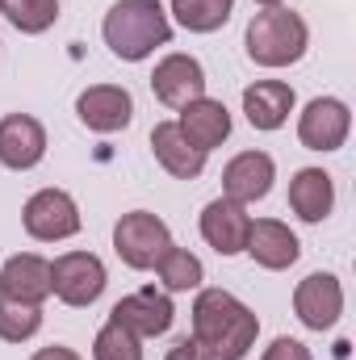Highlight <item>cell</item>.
I'll list each match as a JSON object with an SVG mask.
<instances>
[{"mask_svg":"<svg viewBox=\"0 0 356 360\" xmlns=\"http://www.w3.org/2000/svg\"><path fill=\"white\" fill-rule=\"evenodd\" d=\"M168 38H172V25L155 0H122L105 13V42L117 59L139 63Z\"/></svg>","mask_w":356,"mask_h":360,"instance_id":"obj_2","label":"cell"},{"mask_svg":"<svg viewBox=\"0 0 356 360\" xmlns=\"http://www.w3.org/2000/svg\"><path fill=\"white\" fill-rule=\"evenodd\" d=\"M155 269H160L164 285H168L172 293H184V289H197V285H201V260L189 256L184 248H168V256H164Z\"/></svg>","mask_w":356,"mask_h":360,"instance_id":"obj_25","label":"cell"},{"mask_svg":"<svg viewBox=\"0 0 356 360\" xmlns=\"http://www.w3.org/2000/svg\"><path fill=\"white\" fill-rule=\"evenodd\" d=\"M76 113L89 130L101 134H113V130H126L130 126V113H134V101L126 89H113V84H96V89L80 92L76 101Z\"/></svg>","mask_w":356,"mask_h":360,"instance_id":"obj_12","label":"cell"},{"mask_svg":"<svg viewBox=\"0 0 356 360\" xmlns=\"http://www.w3.org/2000/svg\"><path fill=\"white\" fill-rule=\"evenodd\" d=\"M180 134L197 147V151H214L227 134H231V113L222 101H210V96H197L180 109Z\"/></svg>","mask_w":356,"mask_h":360,"instance_id":"obj_14","label":"cell"},{"mask_svg":"<svg viewBox=\"0 0 356 360\" xmlns=\"http://www.w3.org/2000/svg\"><path fill=\"white\" fill-rule=\"evenodd\" d=\"M256 331H260L256 314L227 289H205L193 302V340L210 348L214 360H243L256 344Z\"/></svg>","mask_w":356,"mask_h":360,"instance_id":"obj_1","label":"cell"},{"mask_svg":"<svg viewBox=\"0 0 356 360\" xmlns=\"http://www.w3.org/2000/svg\"><path fill=\"white\" fill-rule=\"evenodd\" d=\"M151 89H155V96H160L164 105L184 109L189 101L205 96V72H201V63H197L193 55H168V59L155 68Z\"/></svg>","mask_w":356,"mask_h":360,"instance_id":"obj_11","label":"cell"},{"mask_svg":"<svg viewBox=\"0 0 356 360\" xmlns=\"http://www.w3.org/2000/svg\"><path fill=\"white\" fill-rule=\"evenodd\" d=\"M289 109H293V89L281 84V80H260V84H252V89L243 92V113H248V122L256 130L285 126Z\"/></svg>","mask_w":356,"mask_h":360,"instance_id":"obj_20","label":"cell"},{"mask_svg":"<svg viewBox=\"0 0 356 360\" xmlns=\"http://www.w3.org/2000/svg\"><path fill=\"white\" fill-rule=\"evenodd\" d=\"M306 51V21L289 8H265L248 25V55L265 68L298 63Z\"/></svg>","mask_w":356,"mask_h":360,"instance_id":"obj_3","label":"cell"},{"mask_svg":"<svg viewBox=\"0 0 356 360\" xmlns=\"http://www.w3.org/2000/svg\"><path fill=\"white\" fill-rule=\"evenodd\" d=\"M25 231L42 243L72 239L80 231V210L63 188H42L25 201Z\"/></svg>","mask_w":356,"mask_h":360,"instance_id":"obj_6","label":"cell"},{"mask_svg":"<svg viewBox=\"0 0 356 360\" xmlns=\"http://www.w3.org/2000/svg\"><path fill=\"white\" fill-rule=\"evenodd\" d=\"M256 4H268V8H276V4H281V0H256Z\"/></svg>","mask_w":356,"mask_h":360,"instance_id":"obj_29","label":"cell"},{"mask_svg":"<svg viewBox=\"0 0 356 360\" xmlns=\"http://www.w3.org/2000/svg\"><path fill=\"white\" fill-rule=\"evenodd\" d=\"M248 226H252V218L243 214V205H235V201H227V197L210 201L205 214H201V235H205V243H210L218 256H235V252H243V243H248Z\"/></svg>","mask_w":356,"mask_h":360,"instance_id":"obj_13","label":"cell"},{"mask_svg":"<svg viewBox=\"0 0 356 360\" xmlns=\"http://www.w3.org/2000/svg\"><path fill=\"white\" fill-rule=\"evenodd\" d=\"M105 289V264L92 252H68L51 264V293L68 306H92Z\"/></svg>","mask_w":356,"mask_h":360,"instance_id":"obj_5","label":"cell"},{"mask_svg":"<svg viewBox=\"0 0 356 360\" xmlns=\"http://www.w3.org/2000/svg\"><path fill=\"white\" fill-rule=\"evenodd\" d=\"M113 248H117V256L130 269H155L168 256L172 235H168V226L155 214L134 210V214H122V222L113 226Z\"/></svg>","mask_w":356,"mask_h":360,"instance_id":"obj_4","label":"cell"},{"mask_svg":"<svg viewBox=\"0 0 356 360\" xmlns=\"http://www.w3.org/2000/svg\"><path fill=\"white\" fill-rule=\"evenodd\" d=\"M38 327H42V314H38V306L13 302V297H4V293H0V340H8V344H21V340H30Z\"/></svg>","mask_w":356,"mask_h":360,"instance_id":"obj_23","label":"cell"},{"mask_svg":"<svg viewBox=\"0 0 356 360\" xmlns=\"http://www.w3.org/2000/svg\"><path fill=\"white\" fill-rule=\"evenodd\" d=\"M348 126H352L348 105L336 101V96H319V101L306 105V113H302V122H298V139H302V147H310V151H336V147H344Z\"/></svg>","mask_w":356,"mask_h":360,"instance_id":"obj_7","label":"cell"},{"mask_svg":"<svg viewBox=\"0 0 356 360\" xmlns=\"http://www.w3.org/2000/svg\"><path fill=\"white\" fill-rule=\"evenodd\" d=\"M164 360H214V356H210V348H201L197 340H189V335H184V340H177V344L168 348V356H164Z\"/></svg>","mask_w":356,"mask_h":360,"instance_id":"obj_26","label":"cell"},{"mask_svg":"<svg viewBox=\"0 0 356 360\" xmlns=\"http://www.w3.org/2000/svg\"><path fill=\"white\" fill-rule=\"evenodd\" d=\"M109 319L117 327H126L130 335H139V340L143 335H164L172 327V302L164 293H155V289H139V293L122 297Z\"/></svg>","mask_w":356,"mask_h":360,"instance_id":"obj_10","label":"cell"},{"mask_svg":"<svg viewBox=\"0 0 356 360\" xmlns=\"http://www.w3.org/2000/svg\"><path fill=\"white\" fill-rule=\"evenodd\" d=\"M34 360H80V356H76L72 348H42Z\"/></svg>","mask_w":356,"mask_h":360,"instance_id":"obj_28","label":"cell"},{"mask_svg":"<svg viewBox=\"0 0 356 360\" xmlns=\"http://www.w3.org/2000/svg\"><path fill=\"white\" fill-rule=\"evenodd\" d=\"M92 360H143L139 348V335H130L126 327H117L113 319L96 331V344H92Z\"/></svg>","mask_w":356,"mask_h":360,"instance_id":"obj_24","label":"cell"},{"mask_svg":"<svg viewBox=\"0 0 356 360\" xmlns=\"http://www.w3.org/2000/svg\"><path fill=\"white\" fill-rule=\"evenodd\" d=\"M293 310H298V319H302L310 331H327V327L340 319V310H344V289H340V281H336L331 272H310V276L298 285V293H293Z\"/></svg>","mask_w":356,"mask_h":360,"instance_id":"obj_8","label":"cell"},{"mask_svg":"<svg viewBox=\"0 0 356 360\" xmlns=\"http://www.w3.org/2000/svg\"><path fill=\"white\" fill-rule=\"evenodd\" d=\"M0 293L25 306H42L51 297V264L42 256H13L0 269Z\"/></svg>","mask_w":356,"mask_h":360,"instance_id":"obj_16","label":"cell"},{"mask_svg":"<svg viewBox=\"0 0 356 360\" xmlns=\"http://www.w3.org/2000/svg\"><path fill=\"white\" fill-rule=\"evenodd\" d=\"M46 155V130L30 113H8L0 122V164L4 168H34Z\"/></svg>","mask_w":356,"mask_h":360,"instance_id":"obj_9","label":"cell"},{"mask_svg":"<svg viewBox=\"0 0 356 360\" xmlns=\"http://www.w3.org/2000/svg\"><path fill=\"white\" fill-rule=\"evenodd\" d=\"M243 252H252L256 264L281 272V269H289V264L298 260L302 248H298V239H293V231H289L285 222H276V218H260V222L248 226V243H243Z\"/></svg>","mask_w":356,"mask_h":360,"instance_id":"obj_17","label":"cell"},{"mask_svg":"<svg viewBox=\"0 0 356 360\" xmlns=\"http://www.w3.org/2000/svg\"><path fill=\"white\" fill-rule=\"evenodd\" d=\"M231 4H235V0H172V13H177V21L184 30H193V34H214V30L227 25Z\"/></svg>","mask_w":356,"mask_h":360,"instance_id":"obj_21","label":"cell"},{"mask_svg":"<svg viewBox=\"0 0 356 360\" xmlns=\"http://www.w3.org/2000/svg\"><path fill=\"white\" fill-rule=\"evenodd\" d=\"M272 160L265 151H243L227 164L222 172V188H227V201L235 205H248V201H260L268 188H272Z\"/></svg>","mask_w":356,"mask_h":360,"instance_id":"obj_15","label":"cell"},{"mask_svg":"<svg viewBox=\"0 0 356 360\" xmlns=\"http://www.w3.org/2000/svg\"><path fill=\"white\" fill-rule=\"evenodd\" d=\"M289 205L302 222H323L336 205V188L331 176L323 168H302L298 176L289 180Z\"/></svg>","mask_w":356,"mask_h":360,"instance_id":"obj_19","label":"cell"},{"mask_svg":"<svg viewBox=\"0 0 356 360\" xmlns=\"http://www.w3.org/2000/svg\"><path fill=\"white\" fill-rule=\"evenodd\" d=\"M0 8L21 34H42L59 17V0H0Z\"/></svg>","mask_w":356,"mask_h":360,"instance_id":"obj_22","label":"cell"},{"mask_svg":"<svg viewBox=\"0 0 356 360\" xmlns=\"http://www.w3.org/2000/svg\"><path fill=\"white\" fill-rule=\"evenodd\" d=\"M265 360H310V352H306L298 340H276L265 352Z\"/></svg>","mask_w":356,"mask_h":360,"instance_id":"obj_27","label":"cell"},{"mask_svg":"<svg viewBox=\"0 0 356 360\" xmlns=\"http://www.w3.org/2000/svg\"><path fill=\"white\" fill-rule=\"evenodd\" d=\"M151 147H155V160L180 180H197L205 168V151H197L184 134H180L177 122H160L151 130Z\"/></svg>","mask_w":356,"mask_h":360,"instance_id":"obj_18","label":"cell"}]
</instances>
